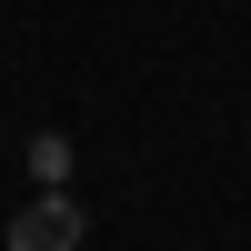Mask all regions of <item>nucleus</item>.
Listing matches in <instances>:
<instances>
[{"label":"nucleus","mask_w":251,"mask_h":251,"mask_svg":"<svg viewBox=\"0 0 251 251\" xmlns=\"http://www.w3.org/2000/svg\"><path fill=\"white\" fill-rule=\"evenodd\" d=\"M10 241H80V221L60 211V201H40V211H20V221H10Z\"/></svg>","instance_id":"1"},{"label":"nucleus","mask_w":251,"mask_h":251,"mask_svg":"<svg viewBox=\"0 0 251 251\" xmlns=\"http://www.w3.org/2000/svg\"><path fill=\"white\" fill-rule=\"evenodd\" d=\"M30 171H40V191H60L71 181V141H30Z\"/></svg>","instance_id":"2"}]
</instances>
